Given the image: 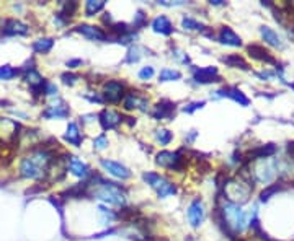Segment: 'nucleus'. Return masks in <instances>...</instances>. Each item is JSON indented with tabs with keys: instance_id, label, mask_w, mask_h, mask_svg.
Listing matches in <instances>:
<instances>
[{
	"instance_id": "f257e3e1",
	"label": "nucleus",
	"mask_w": 294,
	"mask_h": 241,
	"mask_svg": "<svg viewBox=\"0 0 294 241\" xmlns=\"http://www.w3.org/2000/svg\"><path fill=\"white\" fill-rule=\"evenodd\" d=\"M54 155L48 148H39V150H33L30 155L23 158L20 165V174L23 178L30 179H41L46 176L48 166L53 162Z\"/></svg>"
},
{
	"instance_id": "f03ea898",
	"label": "nucleus",
	"mask_w": 294,
	"mask_h": 241,
	"mask_svg": "<svg viewBox=\"0 0 294 241\" xmlns=\"http://www.w3.org/2000/svg\"><path fill=\"white\" fill-rule=\"evenodd\" d=\"M217 222L224 227V231L228 230V233L231 238H234L235 233H240V231L247 227V215L240 209V205L232 204V202H224L221 209H217Z\"/></svg>"
},
{
	"instance_id": "7ed1b4c3",
	"label": "nucleus",
	"mask_w": 294,
	"mask_h": 241,
	"mask_svg": "<svg viewBox=\"0 0 294 241\" xmlns=\"http://www.w3.org/2000/svg\"><path fill=\"white\" fill-rule=\"evenodd\" d=\"M100 184H90L88 186H94L92 189V196L100 199V201L103 202H108L111 205H124L126 201H128V194H126V191L123 188H120L115 182H110V181H105L102 178H97Z\"/></svg>"
},
{
	"instance_id": "20e7f679",
	"label": "nucleus",
	"mask_w": 294,
	"mask_h": 241,
	"mask_svg": "<svg viewBox=\"0 0 294 241\" xmlns=\"http://www.w3.org/2000/svg\"><path fill=\"white\" fill-rule=\"evenodd\" d=\"M222 189H224V194H225V197H228L229 202L240 205V204H245L248 201L252 189H254V182L245 179V178H242L239 174V178L224 181Z\"/></svg>"
},
{
	"instance_id": "39448f33",
	"label": "nucleus",
	"mask_w": 294,
	"mask_h": 241,
	"mask_svg": "<svg viewBox=\"0 0 294 241\" xmlns=\"http://www.w3.org/2000/svg\"><path fill=\"white\" fill-rule=\"evenodd\" d=\"M254 176L257 181L263 182V184H268L272 182L276 174H278V160L276 158H265V160H258V163L254 168Z\"/></svg>"
},
{
	"instance_id": "423d86ee",
	"label": "nucleus",
	"mask_w": 294,
	"mask_h": 241,
	"mask_svg": "<svg viewBox=\"0 0 294 241\" xmlns=\"http://www.w3.org/2000/svg\"><path fill=\"white\" fill-rule=\"evenodd\" d=\"M142 179H144L147 184L155 191L157 196L161 199H165V197H169V196L176 193V188L172 184V182L167 181L164 176H161V174H157V173H144Z\"/></svg>"
},
{
	"instance_id": "0eeeda50",
	"label": "nucleus",
	"mask_w": 294,
	"mask_h": 241,
	"mask_svg": "<svg viewBox=\"0 0 294 241\" xmlns=\"http://www.w3.org/2000/svg\"><path fill=\"white\" fill-rule=\"evenodd\" d=\"M155 163L164 166V168H170V170H175V171H182L183 166H185V158L182 156L180 152H159L157 156H155Z\"/></svg>"
},
{
	"instance_id": "6e6552de",
	"label": "nucleus",
	"mask_w": 294,
	"mask_h": 241,
	"mask_svg": "<svg viewBox=\"0 0 294 241\" xmlns=\"http://www.w3.org/2000/svg\"><path fill=\"white\" fill-rule=\"evenodd\" d=\"M103 99H106L108 103H120L124 98V85L121 82L110 80L103 85Z\"/></svg>"
},
{
	"instance_id": "1a4fd4ad",
	"label": "nucleus",
	"mask_w": 294,
	"mask_h": 241,
	"mask_svg": "<svg viewBox=\"0 0 294 241\" xmlns=\"http://www.w3.org/2000/svg\"><path fill=\"white\" fill-rule=\"evenodd\" d=\"M18 124L8 118H0V142L10 144L18 136Z\"/></svg>"
},
{
	"instance_id": "9d476101",
	"label": "nucleus",
	"mask_w": 294,
	"mask_h": 241,
	"mask_svg": "<svg viewBox=\"0 0 294 241\" xmlns=\"http://www.w3.org/2000/svg\"><path fill=\"white\" fill-rule=\"evenodd\" d=\"M205 217H206V212H205V205L203 202L196 199V201H193L188 207V222L193 228H198L201 223L205 222Z\"/></svg>"
},
{
	"instance_id": "9b49d317",
	"label": "nucleus",
	"mask_w": 294,
	"mask_h": 241,
	"mask_svg": "<svg viewBox=\"0 0 294 241\" xmlns=\"http://www.w3.org/2000/svg\"><path fill=\"white\" fill-rule=\"evenodd\" d=\"M123 106L124 110H141V111H146L147 106H149V101L146 98H142L138 95V91H131V93H126L124 98H123Z\"/></svg>"
},
{
	"instance_id": "f8f14e48",
	"label": "nucleus",
	"mask_w": 294,
	"mask_h": 241,
	"mask_svg": "<svg viewBox=\"0 0 294 241\" xmlns=\"http://www.w3.org/2000/svg\"><path fill=\"white\" fill-rule=\"evenodd\" d=\"M100 165L103 166V168L110 173V174H113V176H116V178H120V179H128L129 176H131V171L126 168L124 165H121V163H118V162H113V160H100Z\"/></svg>"
},
{
	"instance_id": "ddd939ff",
	"label": "nucleus",
	"mask_w": 294,
	"mask_h": 241,
	"mask_svg": "<svg viewBox=\"0 0 294 241\" xmlns=\"http://www.w3.org/2000/svg\"><path fill=\"white\" fill-rule=\"evenodd\" d=\"M100 124H102V127L110 130V129H115L121 124L123 121V116L120 113H116L113 110H103L102 113H100Z\"/></svg>"
},
{
	"instance_id": "4468645a",
	"label": "nucleus",
	"mask_w": 294,
	"mask_h": 241,
	"mask_svg": "<svg viewBox=\"0 0 294 241\" xmlns=\"http://www.w3.org/2000/svg\"><path fill=\"white\" fill-rule=\"evenodd\" d=\"M75 31L92 41H105L106 39V33L102 28L94 26V24H79V26L75 28Z\"/></svg>"
},
{
	"instance_id": "2eb2a0df",
	"label": "nucleus",
	"mask_w": 294,
	"mask_h": 241,
	"mask_svg": "<svg viewBox=\"0 0 294 241\" xmlns=\"http://www.w3.org/2000/svg\"><path fill=\"white\" fill-rule=\"evenodd\" d=\"M4 33L7 36H25L30 33V28L18 20H7L4 24Z\"/></svg>"
},
{
	"instance_id": "dca6fc26",
	"label": "nucleus",
	"mask_w": 294,
	"mask_h": 241,
	"mask_svg": "<svg viewBox=\"0 0 294 241\" xmlns=\"http://www.w3.org/2000/svg\"><path fill=\"white\" fill-rule=\"evenodd\" d=\"M217 41L225 46H232V47H239L242 46V39L239 35H235V33L229 28V26H222L219 30V35H217Z\"/></svg>"
},
{
	"instance_id": "f3484780",
	"label": "nucleus",
	"mask_w": 294,
	"mask_h": 241,
	"mask_svg": "<svg viewBox=\"0 0 294 241\" xmlns=\"http://www.w3.org/2000/svg\"><path fill=\"white\" fill-rule=\"evenodd\" d=\"M67 170H69L74 176H77V178H87L90 174L88 166L82 160L75 158V156H69V160H67Z\"/></svg>"
},
{
	"instance_id": "a211bd4d",
	"label": "nucleus",
	"mask_w": 294,
	"mask_h": 241,
	"mask_svg": "<svg viewBox=\"0 0 294 241\" xmlns=\"http://www.w3.org/2000/svg\"><path fill=\"white\" fill-rule=\"evenodd\" d=\"M175 113V104L172 101H161V103H157L155 108H154V113L152 116L157 119V121H161V119H170L172 116Z\"/></svg>"
},
{
	"instance_id": "6ab92c4d",
	"label": "nucleus",
	"mask_w": 294,
	"mask_h": 241,
	"mask_svg": "<svg viewBox=\"0 0 294 241\" xmlns=\"http://www.w3.org/2000/svg\"><path fill=\"white\" fill-rule=\"evenodd\" d=\"M276 153V147L275 145H260L257 148H254V150H250L247 158L248 162L250 160H265V158H272V156Z\"/></svg>"
},
{
	"instance_id": "aec40b11",
	"label": "nucleus",
	"mask_w": 294,
	"mask_h": 241,
	"mask_svg": "<svg viewBox=\"0 0 294 241\" xmlns=\"http://www.w3.org/2000/svg\"><path fill=\"white\" fill-rule=\"evenodd\" d=\"M260 35H262V38H263V41H265L266 44H270L273 47H278V49L284 47V43H283L281 36L275 30H272L270 26H262V28H260Z\"/></svg>"
},
{
	"instance_id": "412c9836",
	"label": "nucleus",
	"mask_w": 294,
	"mask_h": 241,
	"mask_svg": "<svg viewBox=\"0 0 294 241\" xmlns=\"http://www.w3.org/2000/svg\"><path fill=\"white\" fill-rule=\"evenodd\" d=\"M195 80L198 83H213L219 82V75H217L216 67H205V69H195Z\"/></svg>"
},
{
	"instance_id": "4be33fe9",
	"label": "nucleus",
	"mask_w": 294,
	"mask_h": 241,
	"mask_svg": "<svg viewBox=\"0 0 294 241\" xmlns=\"http://www.w3.org/2000/svg\"><path fill=\"white\" fill-rule=\"evenodd\" d=\"M247 51H248V54L254 57V59H257V61L268 62V64H276V61L273 59V56L268 52L263 46H260V44H250V46L247 47Z\"/></svg>"
},
{
	"instance_id": "5701e85b",
	"label": "nucleus",
	"mask_w": 294,
	"mask_h": 241,
	"mask_svg": "<svg viewBox=\"0 0 294 241\" xmlns=\"http://www.w3.org/2000/svg\"><path fill=\"white\" fill-rule=\"evenodd\" d=\"M152 30L155 33H159V35H165L169 36L173 33V24L172 21L167 18V16L161 15V16H155L154 21H152Z\"/></svg>"
},
{
	"instance_id": "b1692460",
	"label": "nucleus",
	"mask_w": 294,
	"mask_h": 241,
	"mask_svg": "<svg viewBox=\"0 0 294 241\" xmlns=\"http://www.w3.org/2000/svg\"><path fill=\"white\" fill-rule=\"evenodd\" d=\"M44 118L46 119H64L69 116V108H67L65 104H51L48 108V110L44 111Z\"/></svg>"
},
{
	"instance_id": "393cba45",
	"label": "nucleus",
	"mask_w": 294,
	"mask_h": 241,
	"mask_svg": "<svg viewBox=\"0 0 294 241\" xmlns=\"http://www.w3.org/2000/svg\"><path fill=\"white\" fill-rule=\"evenodd\" d=\"M25 82L28 83V85L35 90V95H38V91L39 90H43V93H44V85H46V82L44 78L39 75V73L36 70H30L27 75H25Z\"/></svg>"
},
{
	"instance_id": "a878e982",
	"label": "nucleus",
	"mask_w": 294,
	"mask_h": 241,
	"mask_svg": "<svg viewBox=\"0 0 294 241\" xmlns=\"http://www.w3.org/2000/svg\"><path fill=\"white\" fill-rule=\"evenodd\" d=\"M64 139H65L69 144L75 145V147H79V145L82 144V134H80V130H79V127H77V124H75V122H69Z\"/></svg>"
},
{
	"instance_id": "bb28decb",
	"label": "nucleus",
	"mask_w": 294,
	"mask_h": 241,
	"mask_svg": "<svg viewBox=\"0 0 294 241\" xmlns=\"http://www.w3.org/2000/svg\"><path fill=\"white\" fill-rule=\"evenodd\" d=\"M53 46H54V39L41 38V39H38V41L33 43V51L38 52V54H48L53 49Z\"/></svg>"
},
{
	"instance_id": "cd10ccee",
	"label": "nucleus",
	"mask_w": 294,
	"mask_h": 241,
	"mask_svg": "<svg viewBox=\"0 0 294 241\" xmlns=\"http://www.w3.org/2000/svg\"><path fill=\"white\" fill-rule=\"evenodd\" d=\"M222 62H225L231 67H237V69H242V70H248V64L247 61L243 59V57L234 54V56H228V57H222Z\"/></svg>"
},
{
	"instance_id": "c85d7f7f",
	"label": "nucleus",
	"mask_w": 294,
	"mask_h": 241,
	"mask_svg": "<svg viewBox=\"0 0 294 241\" xmlns=\"http://www.w3.org/2000/svg\"><path fill=\"white\" fill-rule=\"evenodd\" d=\"M105 7V0H88L85 5V13L87 16H94L95 13L102 12Z\"/></svg>"
},
{
	"instance_id": "c756f323",
	"label": "nucleus",
	"mask_w": 294,
	"mask_h": 241,
	"mask_svg": "<svg viewBox=\"0 0 294 241\" xmlns=\"http://www.w3.org/2000/svg\"><path fill=\"white\" fill-rule=\"evenodd\" d=\"M142 52H144V49L139 47V46H131L128 54H126V62L128 64H136L141 57H142Z\"/></svg>"
},
{
	"instance_id": "7c9ffc66",
	"label": "nucleus",
	"mask_w": 294,
	"mask_h": 241,
	"mask_svg": "<svg viewBox=\"0 0 294 241\" xmlns=\"http://www.w3.org/2000/svg\"><path fill=\"white\" fill-rule=\"evenodd\" d=\"M172 139H173V134L170 130H167V129H157L155 130V140L161 145H169L172 142Z\"/></svg>"
},
{
	"instance_id": "2f4dec72",
	"label": "nucleus",
	"mask_w": 294,
	"mask_h": 241,
	"mask_svg": "<svg viewBox=\"0 0 294 241\" xmlns=\"http://www.w3.org/2000/svg\"><path fill=\"white\" fill-rule=\"evenodd\" d=\"M182 78V73L178 70H173V69H164L159 75V80L161 82H173V80H180Z\"/></svg>"
},
{
	"instance_id": "473e14b6",
	"label": "nucleus",
	"mask_w": 294,
	"mask_h": 241,
	"mask_svg": "<svg viewBox=\"0 0 294 241\" xmlns=\"http://www.w3.org/2000/svg\"><path fill=\"white\" fill-rule=\"evenodd\" d=\"M79 8V5H77V2H64L62 4V10H61V15L62 18H72L74 16V13H75V10Z\"/></svg>"
},
{
	"instance_id": "72a5a7b5",
	"label": "nucleus",
	"mask_w": 294,
	"mask_h": 241,
	"mask_svg": "<svg viewBox=\"0 0 294 241\" xmlns=\"http://www.w3.org/2000/svg\"><path fill=\"white\" fill-rule=\"evenodd\" d=\"M182 26H183L185 30H188V31H201V30L205 28V24H201L199 21H196V20L190 18V16H187V18L182 20Z\"/></svg>"
},
{
	"instance_id": "f704fd0d",
	"label": "nucleus",
	"mask_w": 294,
	"mask_h": 241,
	"mask_svg": "<svg viewBox=\"0 0 294 241\" xmlns=\"http://www.w3.org/2000/svg\"><path fill=\"white\" fill-rule=\"evenodd\" d=\"M16 75H18V70L10 67V65H4V67H0V80H10Z\"/></svg>"
},
{
	"instance_id": "c9c22d12",
	"label": "nucleus",
	"mask_w": 294,
	"mask_h": 241,
	"mask_svg": "<svg viewBox=\"0 0 294 241\" xmlns=\"http://www.w3.org/2000/svg\"><path fill=\"white\" fill-rule=\"evenodd\" d=\"M281 189V186L280 184H273V186H270V188H266L262 194H260V199H262V202H265V201H268L275 193H278V191Z\"/></svg>"
},
{
	"instance_id": "e433bc0d",
	"label": "nucleus",
	"mask_w": 294,
	"mask_h": 241,
	"mask_svg": "<svg viewBox=\"0 0 294 241\" xmlns=\"http://www.w3.org/2000/svg\"><path fill=\"white\" fill-rule=\"evenodd\" d=\"M98 210H100V213H102V222L103 223H108V225H110V223L116 219V215L113 213V212H110V210H106L105 207H98Z\"/></svg>"
},
{
	"instance_id": "4c0bfd02",
	"label": "nucleus",
	"mask_w": 294,
	"mask_h": 241,
	"mask_svg": "<svg viewBox=\"0 0 294 241\" xmlns=\"http://www.w3.org/2000/svg\"><path fill=\"white\" fill-rule=\"evenodd\" d=\"M94 147H95V150H105V148L108 147V139L106 136H98L95 140H94Z\"/></svg>"
},
{
	"instance_id": "58836bf2",
	"label": "nucleus",
	"mask_w": 294,
	"mask_h": 241,
	"mask_svg": "<svg viewBox=\"0 0 294 241\" xmlns=\"http://www.w3.org/2000/svg\"><path fill=\"white\" fill-rule=\"evenodd\" d=\"M154 67H150V65H147V67H142L139 70V78L141 80H149V78H152L154 77Z\"/></svg>"
},
{
	"instance_id": "ea45409f",
	"label": "nucleus",
	"mask_w": 294,
	"mask_h": 241,
	"mask_svg": "<svg viewBox=\"0 0 294 241\" xmlns=\"http://www.w3.org/2000/svg\"><path fill=\"white\" fill-rule=\"evenodd\" d=\"M61 78L65 85H74V83H77V80H80V77L75 75V73H62Z\"/></svg>"
},
{
	"instance_id": "a19ab883",
	"label": "nucleus",
	"mask_w": 294,
	"mask_h": 241,
	"mask_svg": "<svg viewBox=\"0 0 294 241\" xmlns=\"http://www.w3.org/2000/svg\"><path fill=\"white\" fill-rule=\"evenodd\" d=\"M146 24V15L142 10H138L136 16H134V26L139 28V26H144Z\"/></svg>"
},
{
	"instance_id": "79ce46f5",
	"label": "nucleus",
	"mask_w": 294,
	"mask_h": 241,
	"mask_svg": "<svg viewBox=\"0 0 294 241\" xmlns=\"http://www.w3.org/2000/svg\"><path fill=\"white\" fill-rule=\"evenodd\" d=\"M205 106V101H198V103H191L190 106H185L183 108V111L185 113H193V111H196V110H201V108Z\"/></svg>"
},
{
	"instance_id": "37998d69",
	"label": "nucleus",
	"mask_w": 294,
	"mask_h": 241,
	"mask_svg": "<svg viewBox=\"0 0 294 241\" xmlns=\"http://www.w3.org/2000/svg\"><path fill=\"white\" fill-rule=\"evenodd\" d=\"M44 93L49 95V96L57 95V87L53 85V83H46V85H44Z\"/></svg>"
},
{
	"instance_id": "c03bdc74",
	"label": "nucleus",
	"mask_w": 294,
	"mask_h": 241,
	"mask_svg": "<svg viewBox=\"0 0 294 241\" xmlns=\"http://www.w3.org/2000/svg\"><path fill=\"white\" fill-rule=\"evenodd\" d=\"M77 65H82V61H80V59H75V61H69V62H67V67H71V69H75Z\"/></svg>"
},
{
	"instance_id": "a18cd8bd",
	"label": "nucleus",
	"mask_w": 294,
	"mask_h": 241,
	"mask_svg": "<svg viewBox=\"0 0 294 241\" xmlns=\"http://www.w3.org/2000/svg\"><path fill=\"white\" fill-rule=\"evenodd\" d=\"M159 4L164 7H175V5H182L183 2H167V0H162V2H159Z\"/></svg>"
},
{
	"instance_id": "49530a36",
	"label": "nucleus",
	"mask_w": 294,
	"mask_h": 241,
	"mask_svg": "<svg viewBox=\"0 0 294 241\" xmlns=\"http://www.w3.org/2000/svg\"><path fill=\"white\" fill-rule=\"evenodd\" d=\"M258 77L260 78H270V77H273V73L272 72H258Z\"/></svg>"
},
{
	"instance_id": "de8ad7c7",
	"label": "nucleus",
	"mask_w": 294,
	"mask_h": 241,
	"mask_svg": "<svg viewBox=\"0 0 294 241\" xmlns=\"http://www.w3.org/2000/svg\"><path fill=\"white\" fill-rule=\"evenodd\" d=\"M288 153H289V156H291V160H294V142L288 145Z\"/></svg>"
},
{
	"instance_id": "09e8293b",
	"label": "nucleus",
	"mask_w": 294,
	"mask_h": 241,
	"mask_svg": "<svg viewBox=\"0 0 294 241\" xmlns=\"http://www.w3.org/2000/svg\"><path fill=\"white\" fill-rule=\"evenodd\" d=\"M209 4H211V5H222V0H211Z\"/></svg>"
},
{
	"instance_id": "8fccbe9b",
	"label": "nucleus",
	"mask_w": 294,
	"mask_h": 241,
	"mask_svg": "<svg viewBox=\"0 0 294 241\" xmlns=\"http://www.w3.org/2000/svg\"><path fill=\"white\" fill-rule=\"evenodd\" d=\"M187 241H199V239L195 238V236H190V238H187Z\"/></svg>"
}]
</instances>
